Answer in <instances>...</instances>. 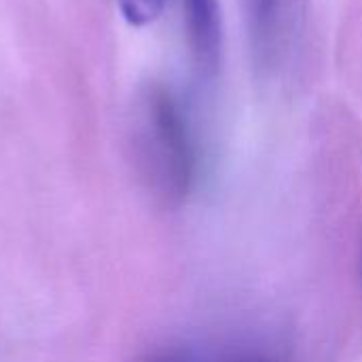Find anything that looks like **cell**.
<instances>
[{
	"label": "cell",
	"mask_w": 362,
	"mask_h": 362,
	"mask_svg": "<svg viewBox=\"0 0 362 362\" xmlns=\"http://www.w3.org/2000/svg\"><path fill=\"white\" fill-rule=\"evenodd\" d=\"M132 142L146 187L163 204L189 197L197 178V144L189 115L163 85H148L134 106Z\"/></svg>",
	"instance_id": "1"
},
{
	"label": "cell",
	"mask_w": 362,
	"mask_h": 362,
	"mask_svg": "<svg viewBox=\"0 0 362 362\" xmlns=\"http://www.w3.org/2000/svg\"><path fill=\"white\" fill-rule=\"evenodd\" d=\"M187 30L195 59L202 68L214 70L223 51V25L218 0H182Z\"/></svg>",
	"instance_id": "2"
},
{
	"label": "cell",
	"mask_w": 362,
	"mask_h": 362,
	"mask_svg": "<svg viewBox=\"0 0 362 362\" xmlns=\"http://www.w3.org/2000/svg\"><path fill=\"white\" fill-rule=\"evenodd\" d=\"M117 2L125 21L138 28L153 23L163 8V0H117Z\"/></svg>",
	"instance_id": "3"
},
{
	"label": "cell",
	"mask_w": 362,
	"mask_h": 362,
	"mask_svg": "<svg viewBox=\"0 0 362 362\" xmlns=\"http://www.w3.org/2000/svg\"><path fill=\"white\" fill-rule=\"evenodd\" d=\"M278 0H246V11L257 34H265L274 21Z\"/></svg>",
	"instance_id": "4"
},
{
	"label": "cell",
	"mask_w": 362,
	"mask_h": 362,
	"mask_svg": "<svg viewBox=\"0 0 362 362\" xmlns=\"http://www.w3.org/2000/svg\"><path fill=\"white\" fill-rule=\"evenodd\" d=\"M218 362H274L272 358H267L265 354H259V352H235V354H229L227 358Z\"/></svg>",
	"instance_id": "5"
},
{
	"label": "cell",
	"mask_w": 362,
	"mask_h": 362,
	"mask_svg": "<svg viewBox=\"0 0 362 362\" xmlns=\"http://www.w3.org/2000/svg\"><path fill=\"white\" fill-rule=\"evenodd\" d=\"M146 362H182L180 358H176V356H168V354H163V356H155V358H151V361Z\"/></svg>",
	"instance_id": "6"
}]
</instances>
